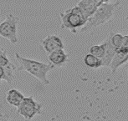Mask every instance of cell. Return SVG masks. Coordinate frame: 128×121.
<instances>
[{"instance_id": "9a60e30c", "label": "cell", "mask_w": 128, "mask_h": 121, "mask_svg": "<svg viewBox=\"0 0 128 121\" xmlns=\"http://www.w3.org/2000/svg\"><path fill=\"white\" fill-rule=\"evenodd\" d=\"M11 61L8 59V56H7V53L4 52V54H0V66L4 67L7 64H8Z\"/></svg>"}, {"instance_id": "2e32d148", "label": "cell", "mask_w": 128, "mask_h": 121, "mask_svg": "<svg viewBox=\"0 0 128 121\" xmlns=\"http://www.w3.org/2000/svg\"><path fill=\"white\" fill-rule=\"evenodd\" d=\"M4 68L0 66V84H1L2 80H4Z\"/></svg>"}, {"instance_id": "8fae6325", "label": "cell", "mask_w": 128, "mask_h": 121, "mask_svg": "<svg viewBox=\"0 0 128 121\" xmlns=\"http://www.w3.org/2000/svg\"><path fill=\"white\" fill-rule=\"evenodd\" d=\"M110 43L116 48V49L120 48H128V37L127 35H122V33H110Z\"/></svg>"}, {"instance_id": "30bf717a", "label": "cell", "mask_w": 128, "mask_h": 121, "mask_svg": "<svg viewBox=\"0 0 128 121\" xmlns=\"http://www.w3.org/2000/svg\"><path fill=\"white\" fill-rule=\"evenodd\" d=\"M100 5V3H98L96 0H90V1H80L77 3V6L81 10L82 13L86 17V19H88L92 14L95 13L97 7Z\"/></svg>"}, {"instance_id": "5b68a950", "label": "cell", "mask_w": 128, "mask_h": 121, "mask_svg": "<svg viewBox=\"0 0 128 121\" xmlns=\"http://www.w3.org/2000/svg\"><path fill=\"white\" fill-rule=\"evenodd\" d=\"M17 110V112L19 115L24 117L26 120H30L35 115H40L41 113L42 105L38 103L32 96L24 98L23 101L19 105Z\"/></svg>"}, {"instance_id": "ac0fdd59", "label": "cell", "mask_w": 128, "mask_h": 121, "mask_svg": "<svg viewBox=\"0 0 128 121\" xmlns=\"http://www.w3.org/2000/svg\"><path fill=\"white\" fill-rule=\"evenodd\" d=\"M96 1H97L98 3H100V4H102V3H109L110 0H96Z\"/></svg>"}, {"instance_id": "3957f363", "label": "cell", "mask_w": 128, "mask_h": 121, "mask_svg": "<svg viewBox=\"0 0 128 121\" xmlns=\"http://www.w3.org/2000/svg\"><path fill=\"white\" fill-rule=\"evenodd\" d=\"M61 28H67L71 33H76L79 28H81L86 24V19L78 6L69 8L60 13Z\"/></svg>"}, {"instance_id": "e0dca14e", "label": "cell", "mask_w": 128, "mask_h": 121, "mask_svg": "<svg viewBox=\"0 0 128 121\" xmlns=\"http://www.w3.org/2000/svg\"><path fill=\"white\" fill-rule=\"evenodd\" d=\"M0 121H11V120H9L6 116H4L3 115H0Z\"/></svg>"}, {"instance_id": "9c48e42d", "label": "cell", "mask_w": 128, "mask_h": 121, "mask_svg": "<svg viewBox=\"0 0 128 121\" xmlns=\"http://www.w3.org/2000/svg\"><path fill=\"white\" fill-rule=\"evenodd\" d=\"M110 35L109 34L106 37V38L103 41V43L105 44V54H104L103 58L101 59V64H102V67H106V66H109L110 62H112V59L113 56H114L115 53H116V48L112 44L110 43Z\"/></svg>"}, {"instance_id": "7c38bea8", "label": "cell", "mask_w": 128, "mask_h": 121, "mask_svg": "<svg viewBox=\"0 0 128 121\" xmlns=\"http://www.w3.org/2000/svg\"><path fill=\"white\" fill-rule=\"evenodd\" d=\"M24 98V94L22 93H20L17 89H12L7 93L6 100L9 105L18 107L23 101Z\"/></svg>"}, {"instance_id": "4fadbf2b", "label": "cell", "mask_w": 128, "mask_h": 121, "mask_svg": "<svg viewBox=\"0 0 128 121\" xmlns=\"http://www.w3.org/2000/svg\"><path fill=\"white\" fill-rule=\"evenodd\" d=\"M84 63L86 66L91 69H98V68L102 67L101 60L98 59L97 57L94 56L92 54H86L84 58Z\"/></svg>"}, {"instance_id": "7a4b0ae2", "label": "cell", "mask_w": 128, "mask_h": 121, "mask_svg": "<svg viewBox=\"0 0 128 121\" xmlns=\"http://www.w3.org/2000/svg\"><path fill=\"white\" fill-rule=\"evenodd\" d=\"M120 4V2L116 3H107L99 5L92 15L87 19L86 24L80 29V33L88 32L95 28L103 25L104 23L109 22L113 18L116 9Z\"/></svg>"}, {"instance_id": "52a82bcc", "label": "cell", "mask_w": 128, "mask_h": 121, "mask_svg": "<svg viewBox=\"0 0 128 121\" xmlns=\"http://www.w3.org/2000/svg\"><path fill=\"white\" fill-rule=\"evenodd\" d=\"M42 47L44 49V51L50 54L53 51H55L57 49H64V44L62 40L58 36L54 34L48 35L43 39Z\"/></svg>"}, {"instance_id": "277c9868", "label": "cell", "mask_w": 128, "mask_h": 121, "mask_svg": "<svg viewBox=\"0 0 128 121\" xmlns=\"http://www.w3.org/2000/svg\"><path fill=\"white\" fill-rule=\"evenodd\" d=\"M18 18L14 14H8L3 23H0V36L7 38L13 44L18 43L17 24Z\"/></svg>"}, {"instance_id": "ba28073f", "label": "cell", "mask_w": 128, "mask_h": 121, "mask_svg": "<svg viewBox=\"0 0 128 121\" xmlns=\"http://www.w3.org/2000/svg\"><path fill=\"white\" fill-rule=\"evenodd\" d=\"M48 59L50 64L55 67L63 66L68 60V55L64 49H57L55 51L50 53L48 55Z\"/></svg>"}, {"instance_id": "6da1fadb", "label": "cell", "mask_w": 128, "mask_h": 121, "mask_svg": "<svg viewBox=\"0 0 128 121\" xmlns=\"http://www.w3.org/2000/svg\"><path fill=\"white\" fill-rule=\"evenodd\" d=\"M15 57L19 63V68H18L17 70L30 73L31 75L35 77L44 85L50 84V80L47 78V74L54 68L53 65L50 64H44L37 60L26 59L20 56V54H18V53L15 54Z\"/></svg>"}, {"instance_id": "8992f818", "label": "cell", "mask_w": 128, "mask_h": 121, "mask_svg": "<svg viewBox=\"0 0 128 121\" xmlns=\"http://www.w3.org/2000/svg\"><path fill=\"white\" fill-rule=\"evenodd\" d=\"M127 59L128 48H120L116 50L114 56H113L112 62L109 65L110 69L112 70V74H115L118 68L127 62Z\"/></svg>"}, {"instance_id": "5bb4252c", "label": "cell", "mask_w": 128, "mask_h": 121, "mask_svg": "<svg viewBox=\"0 0 128 121\" xmlns=\"http://www.w3.org/2000/svg\"><path fill=\"white\" fill-rule=\"evenodd\" d=\"M105 44L102 43L101 44H98V45H93L90 48V54L94 55V56L97 57L98 59H101L105 54Z\"/></svg>"}, {"instance_id": "d6986e66", "label": "cell", "mask_w": 128, "mask_h": 121, "mask_svg": "<svg viewBox=\"0 0 128 121\" xmlns=\"http://www.w3.org/2000/svg\"><path fill=\"white\" fill-rule=\"evenodd\" d=\"M4 52H6V51H5V50H4V49H3V48H2L1 47H0V54H4Z\"/></svg>"}, {"instance_id": "ffe728a7", "label": "cell", "mask_w": 128, "mask_h": 121, "mask_svg": "<svg viewBox=\"0 0 128 121\" xmlns=\"http://www.w3.org/2000/svg\"><path fill=\"white\" fill-rule=\"evenodd\" d=\"M80 1H90V0H80Z\"/></svg>"}]
</instances>
